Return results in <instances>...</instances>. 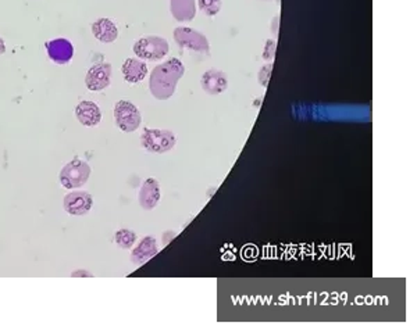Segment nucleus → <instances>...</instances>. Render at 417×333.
Instances as JSON below:
<instances>
[{
  "mask_svg": "<svg viewBox=\"0 0 417 333\" xmlns=\"http://www.w3.org/2000/svg\"><path fill=\"white\" fill-rule=\"evenodd\" d=\"M185 65L173 57L156 65L149 77V89L157 100H168L175 94L177 84L184 77Z\"/></svg>",
  "mask_w": 417,
  "mask_h": 333,
  "instance_id": "f257e3e1",
  "label": "nucleus"
},
{
  "mask_svg": "<svg viewBox=\"0 0 417 333\" xmlns=\"http://www.w3.org/2000/svg\"><path fill=\"white\" fill-rule=\"evenodd\" d=\"M91 177V167L82 160H71L67 163L58 175V181L66 189H80L82 188Z\"/></svg>",
  "mask_w": 417,
  "mask_h": 333,
  "instance_id": "f03ea898",
  "label": "nucleus"
},
{
  "mask_svg": "<svg viewBox=\"0 0 417 333\" xmlns=\"http://www.w3.org/2000/svg\"><path fill=\"white\" fill-rule=\"evenodd\" d=\"M175 135L170 130L145 128L141 135V146L154 154H164L174 149Z\"/></svg>",
  "mask_w": 417,
  "mask_h": 333,
  "instance_id": "7ed1b4c3",
  "label": "nucleus"
},
{
  "mask_svg": "<svg viewBox=\"0 0 417 333\" xmlns=\"http://www.w3.org/2000/svg\"><path fill=\"white\" fill-rule=\"evenodd\" d=\"M114 121L120 131L131 134L141 127L142 115L134 103L120 100L114 106Z\"/></svg>",
  "mask_w": 417,
  "mask_h": 333,
  "instance_id": "20e7f679",
  "label": "nucleus"
},
{
  "mask_svg": "<svg viewBox=\"0 0 417 333\" xmlns=\"http://www.w3.org/2000/svg\"><path fill=\"white\" fill-rule=\"evenodd\" d=\"M132 50H134L135 56H138V58H141V60L158 61L168 54L170 45L164 38L151 35V37H145V38L138 39L134 44Z\"/></svg>",
  "mask_w": 417,
  "mask_h": 333,
  "instance_id": "39448f33",
  "label": "nucleus"
},
{
  "mask_svg": "<svg viewBox=\"0 0 417 333\" xmlns=\"http://www.w3.org/2000/svg\"><path fill=\"white\" fill-rule=\"evenodd\" d=\"M173 37L180 48L188 49L198 53H208L210 50L208 38L195 28L178 27L174 30Z\"/></svg>",
  "mask_w": 417,
  "mask_h": 333,
  "instance_id": "423d86ee",
  "label": "nucleus"
},
{
  "mask_svg": "<svg viewBox=\"0 0 417 333\" xmlns=\"http://www.w3.org/2000/svg\"><path fill=\"white\" fill-rule=\"evenodd\" d=\"M63 206L70 215H85L94 207V197L88 191H71L64 196Z\"/></svg>",
  "mask_w": 417,
  "mask_h": 333,
  "instance_id": "0eeeda50",
  "label": "nucleus"
},
{
  "mask_svg": "<svg viewBox=\"0 0 417 333\" xmlns=\"http://www.w3.org/2000/svg\"><path fill=\"white\" fill-rule=\"evenodd\" d=\"M111 82V65L108 63H99L92 65L85 77V85L92 92H101Z\"/></svg>",
  "mask_w": 417,
  "mask_h": 333,
  "instance_id": "6e6552de",
  "label": "nucleus"
},
{
  "mask_svg": "<svg viewBox=\"0 0 417 333\" xmlns=\"http://www.w3.org/2000/svg\"><path fill=\"white\" fill-rule=\"evenodd\" d=\"M160 199H161V191L156 178H148L147 181H144L138 193L139 206L147 211L154 210L160 203Z\"/></svg>",
  "mask_w": 417,
  "mask_h": 333,
  "instance_id": "1a4fd4ad",
  "label": "nucleus"
},
{
  "mask_svg": "<svg viewBox=\"0 0 417 333\" xmlns=\"http://www.w3.org/2000/svg\"><path fill=\"white\" fill-rule=\"evenodd\" d=\"M201 85H202V89L208 95L216 96L224 94L228 87L227 74L220 70H214V68L208 70L202 75Z\"/></svg>",
  "mask_w": 417,
  "mask_h": 333,
  "instance_id": "9d476101",
  "label": "nucleus"
},
{
  "mask_svg": "<svg viewBox=\"0 0 417 333\" xmlns=\"http://www.w3.org/2000/svg\"><path fill=\"white\" fill-rule=\"evenodd\" d=\"M75 117L84 127H97L102 121V111L97 103L84 100L75 107Z\"/></svg>",
  "mask_w": 417,
  "mask_h": 333,
  "instance_id": "9b49d317",
  "label": "nucleus"
},
{
  "mask_svg": "<svg viewBox=\"0 0 417 333\" xmlns=\"http://www.w3.org/2000/svg\"><path fill=\"white\" fill-rule=\"evenodd\" d=\"M157 253H158V247H157L156 239L154 237H145L141 239L139 243L134 247L130 258H131V263H134L135 265H142L151 258H154Z\"/></svg>",
  "mask_w": 417,
  "mask_h": 333,
  "instance_id": "f8f14e48",
  "label": "nucleus"
},
{
  "mask_svg": "<svg viewBox=\"0 0 417 333\" xmlns=\"http://www.w3.org/2000/svg\"><path fill=\"white\" fill-rule=\"evenodd\" d=\"M123 77L128 84H139L148 75V65L141 58H127L121 68Z\"/></svg>",
  "mask_w": 417,
  "mask_h": 333,
  "instance_id": "ddd939ff",
  "label": "nucleus"
},
{
  "mask_svg": "<svg viewBox=\"0 0 417 333\" xmlns=\"http://www.w3.org/2000/svg\"><path fill=\"white\" fill-rule=\"evenodd\" d=\"M46 50L49 57L57 64H67L74 54V48L67 39H53L46 44Z\"/></svg>",
  "mask_w": 417,
  "mask_h": 333,
  "instance_id": "4468645a",
  "label": "nucleus"
},
{
  "mask_svg": "<svg viewBox=\"0 0 417 333\" xmlns=\"http://www.w3.org/2000/svg\"><path fill=\"white\" fill-rule=\"evenodd\" d=\"M170 11L174 20L180 23L192 21L197 15L195 0H170Z\"/></svg>",
  "mask_w": 417,
  "mask_h": 333,
  "instance_id": "2eb2a0df",
  "label": "nucleus"
},
{
  "mask_svg": "<svg viewBox=\"0 0 417 333\" xmlns=\"http://www.w3.org/2000/svg\"><path fill=\"white\" fill-rule=\"evenodd\" d=\"M92 32L94 37L104 44H113L118 37V30L110 18L97 20L92 25Z\"/></svg>",
  "mask_w": 417,
  "mask_h": 333,
  "instance_id": "dca6fc26",
  "label": "nucleus"
},
{
  "mask_svg": "<svg viewBox=\"0 0 417 333\" xmlns=\"http://www.w3.org/2000/svg\"><path fill=\"white\" fill-rule=\"evenodd\" d=\"M114 241L120 249H124V250L132 249L137 241V234L131 230H127V228L118 230L114 235Z\"/></svg>",
  "mask_w": 417,
  "mask_h": 333,
  "instance_id": "f3484780",
  "label": "nucleus"
},
{
  "mask_svg": "<svg viewBox=\"0 0 417 333\" xmlns=\"http://www.w3.org/2000/svg\"><path fill=\"white\" fill-rule=\"evenodd\" d=\"M198 6L205 15L214 17L220 13L221 6H223V0H198Z\"/></svg>",
  "mask_w": 417,
  "mask_h": 333,
  "instance_id": "a211bd4d",
  "label": "nucleus"
},
{
  "mask_svg": "<svg viewBox=\"0 0 417 333\" xmlns=\"http://www.w3.org/2000/svg\"><path fill=\"white\" fill-rule=\"evenodd\" d=\"M271 71H273V63L271 61L261 67L259 75H258V80H259V84L263 88H267L270 77H271Z\"/></svg>",
  "mask_w": 417,
  "mask_h": 333,
  "instance_id": "6ab92c4d",
  "label": "nucleus"
},
{
  "mask_svg": "<svg viewBox=\"0 0 417 333\" xmlns=\"http://www.w3.org/2000/svg\"><path fill=\"white\" fill-rule=\"evenodd\" d=\"M275 49H277L275 41L274 39H267L266 44H264V49H263V58L266 61H268V63L273 61V58L275 56Z\"/></svg>",
  "mask_w": 417,
  "mask_h": 333,
  "instance_id": "aec40b11",
  "label": "nucleus"
},
{
  "mask_svg": "<svg viewBox=\"0 0 417 333\" xmlns=\"http://www.w3.org/2000/svg\"><path fill=\"white\" fill-rule=\"evenodd\" d=\"M94 278V274L87 271V270H77L71 272V278Z\"/></svg>",
  "mask_w": 417,
  "mask_h": 333,
  "instance_id": "412c9836",
  "label": "nucleus"
},
{
  "mask_svg": "<svg viewBox=\"0 0 417 333\" xmlns=\"http://www.w3.org/2000/svg\"><path fill=\"white\" fill-rule=\"evenodd\" d=\"M174 237H175V234H174V232H170V237L167 238V232H164V235H163V243L167 244V243H168L171 239L174 238Z\"/></svg>",
  "mask_w": 417,
  "mask_h": 333,
  "instance_id": "4be33fe9",
  "label": "nucleus"
},
{
  "mask_svg": "<svg viewBox=\"0 0 417 333\" xmlns=\"http://www.w3.org/2000/svg\"><path fill=\"white\" fill-rule=\"evenodd\" d=\"M6 51V45H4V41L0 38V54H3Z\"/></svg>",
  "mask_w": 417,
  "mask_h": 333,
  "instance_id": "5701e85b",
  "label": "nucleus"
}]
</instances>
